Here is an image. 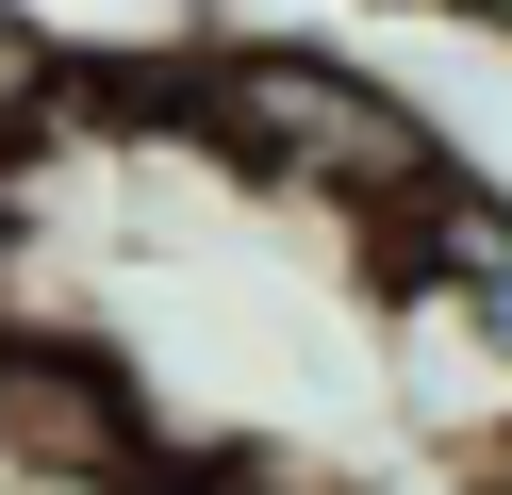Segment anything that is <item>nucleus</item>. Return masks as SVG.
Instances as JSON below:
<instances>
[{"label":"nucleus","mask_w":512,"mask_h":495,"mask_svg":"<svg viewBox=\"0 0 512 495\" xmlns=\"http://www.w3.org/2000/svg\"><path fill=\"white\" fill-rule=\"evenodd\" d=\"M182 132H199L232 182L314 198V215H347V231L413 215V198L463 165L397 83H380V66L298 50V33H199V50H182Z\"/></svg>","instance_id":"obj_1"},{"label":"nucleus","mask_w":512,"mask_h":495,"mask_svg":"<svg viewBox=\"0 0 512 495\" xmlns=\"http://www.w3.org/2000/svg\"><path fill=\"white\" fill-rule=\"evenodd\" d=\"M149 446H166V413H149V380L116 347H83V330H0V479L133 495Z\"/></svg>","instance_id":"obj_2"},{"label":"nucleus","mask_w":512,"mask_h":495,"mask_svg":"<svg viewBox=\"0 0 512 495\" xmlns=\"http://www.w3.org/2000/svg\"><path fill=\"white\" fill-rule=\"evenodd\" d=\"M34 132H67V33L34 0H0V165L34 149Z\"/></svg>","instance_id":"obj_3"},{"label":"nucleus","mask_w":512,"mask_h":495,"mask_svg":"<svg viewBox=\"0 0 512 495\" xmlns=\"http://www.w3.org/2000/svg\"><path fill=\"white\" fill-rule=\"evenodd\" d=\"M133 495H347V479H314V462H281V446H149Z\"/></svg>","instance_id":"obj_4"},{"label":"nucleus","mask_w":512,"mask_h":495,"mask_svg":"<svg viewBox=\"0 0 512 495\" xmlns=\"http://www.w3.org/2000/svg\"><path fill=\"white\" fill-rule=\"evenodd\" d=\"M446 17H479V33H496V50H512V0H446Z\"/></svg>","instance_id":"obj_5"}]
</instances>
